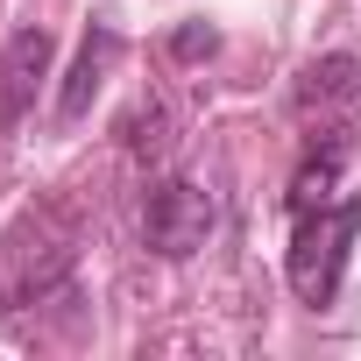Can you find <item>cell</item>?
<instances>
[{"mask_svg":"<svg viewBox=\"0 0 361 361\" xmlns=\"http://www.w3.org/2000/svg\"><path fill=\"white\" fill-rule=\"evenodd\" d=\"M213 220H220V206H213V192L199 185V177H163V185L149 192V206H142V241L163 262H185V255L206 248Z\"/></svg>","mask_w":361,"mask_h":361,"instance_id":"obj_3","label":"cell"},{"mask_svg":"<svg viewBox=\"0 0 361 361\" xmlns=\"http://www.w3.org/2000/svg\"><path fill=\"white\" fill-rule=\"evenodd\" d=\"M347 149L354 142H312L305 149V163H298V177H290V213H305V206H326L333 199V185H340V170H347Z\"/></svg>","mask_w":361,"mask_h":361,"instance_id":"obj_7","label":"cell"},{"mask_svg":"<svg viewBox=\"0 0 361 361\" xmlns=\"http://www.w3.org/2000/svg\"><path fill=\"white\" fill-rule=\"evenodd\" d=\"M43 305H78V248L50 206H29L0 234V319H29Z\"/></svg>","mask_w":361,"mask_h":361,"instance_id":"obj_1","label":"cell"},{"mask_svg":"<svg viewBox=\"0 0 361 361\" xmlns=\"http://www.w3.org/2000/svg\"><path fill=\"white\" fill-rule=\"evenodd\" d=\"M213 43H220V36H213L206 22H192V29H177V57H206Z\"/></svg>","mask_w":361,"mask_h":361,"instance_id":"obj_8","label":"cell"},{"mask_svg":"<svg viewBox=\"0 0 361 361\" xmlns=\"http://www.w3.org/2000/svg\"><path fill=\"white\" fill-rule=\"evenodd\" d=\"M290 106H298V121H305L312 142H319V135H326V142H347L354 106H361V64H354V57H319V64H305Z\"/></svg>","mask_w":361,"mask_h":361,"instance_id":"obj_4","label":"cell"},{"mask_svg":"<svg viewBox=\"0 0 361 361\" xmlns=\"http://www.w3.org/2000/svg\"><path fill=\"white\" fill-rule=\"evenodd\" d=\"M121 64V36L99 22V29H85V43H78V64L64 71V92H57V121L71 128V121H85L92 114V92L106 85V71Z\"/></svg>","mask_w":361,"mask_h":361,"instance_id":"obj_6","label":"cell"},{"mask_svg":"<svg viewBox=\"0 0 361 361\" xmlns=\"http://www.w3.org/2000/svg\"><path fill=\"white\" fill-rule=\"evenodd\" d=\"M50 29H22V36H8V50H0V121H22L29 114V99H36V85L50 78Z\"/></svg>","mask_w":361,"mask_h":361,"instance_id":"obj_5","label":"cell"},{"mask_svg":"<svg viewBox=\"0 0 361 361\" xmlns=\"http://www.w3.org/2000/svg\"><path fill=\"white\" fill-rule=\"evenodd\" d=\"M354 241H361V199H326V206H305V213H298L283 276H290V290H298L312 312L340 298V276H347Z\"/></svg>","mask_w":361,"mask_h":361,"instance_id":"obj_2","label":"cell"}]
</instances>
